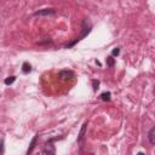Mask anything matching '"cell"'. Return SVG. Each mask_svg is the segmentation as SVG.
I'll return each mask as SVG.
<instances>
[{
	"label": "cell",
	"instance_id": "ba28073f",
	"mask_svg": "<svg viewBox=\"0 0 155 155\" xmlns=\"http://www.w3.org/2000/svg\"><path fill=\"white\" fill-rule=\"evenodd\" d=\"M101 99L102 101H109L110 99V92H104L101 94Z\"/></svg>",
	"mask_w": 155,
	"mask_h": 155
},
{
	"label": "cell",
	"instance_id": "7c38bea8",
	"mask_svg": "<svg viewBox=\"0 0 155 155\" xmlns=\"http://www.w3.org/2000/svg\"><path fill=\"white\" fill-rule=\"evenodd\" d=\"M107 63H108L109 67H113V65H114V59H113L111 57H108V58H107Z\"/></svg>",
	"mask_w": 155,
	"mask_h": 155
},
{
	"label": "cell",
	"instance_id": "30bf717a",
	"mask_svg": "<svg viewBox=\"0 0 155 155\" xmlns=\"http://www.w3.org/2000/svg\"><path fill=\"white\" fill-rule=\"evenodd\" d=\"M15 80H16V76H8V78L5 80V84H6V85H11Z\"/></svg>",
	"mask_w": 155,
	"mask_h": 155
},
{
	"label": "cell",
	"instance_id": "277c9868",
	"mask_svg": "<svg viewBox=\"0 0 155 155\" xmlns=\"http://www.w3.org/2000/svg\"><path fill=\"white\" fill-rule=\"evenodd\" d=\"M58 75H59V78L63 79V80H69V79H71V78L74 76V73H73L71 70H61Z\"/></svg>",
	"mask_w": 155,
	"mask_h": 155
},
{
	"label": "cell",
	"instance_id": "5bb4252c",
	"mask_svg": "<svg viewBox=\"0 0 155 155\" xmlns=\"http://www.w3.org/2000/svg\"><path fill=\"white\" fill-rule=\"evenodd\" d=\"M119 52H120V50L116 47L115 50H113V52H111V53H113V56H117V54H119Z\"/></svg>",
	"mask_w": 155,
	"mask_h": 155
},
{
	"label": "cell",
	"instance_id": "5b68a950",
	"mask_svg": "<svg viewBox=\"0 0 155 155\" xmlns=\"http://www.w3.org/2000/svg\"><path fill=\"white\" fill-rule=\"evenodd\" d=\"M86 128H87V122H85L79 132V136H78V143L81 144L84 142V138H85V133H86Z\"/></svg>",
	"mask_w": 155,
	"mask_h": 155
},
{
	"label": "cell",
	"instance_id": "8fae6325",
	"mask_svg": "<svg viewBox=\"0 0 155 155\" xmlns=\"http://www.w3.org/2000/svg\"><path fill=\"white\" fill-rule=\"evenodd\" d=\"M92 85H93V91H97V88L99 86V81L98 80H92Z\"/></svg>",
	"mask_w": 155,
	"mask_h": 155
},
{
	"label": "cell",
	"instance_id": "7a4b0ae2",
	"mask_svg": "<svg viewBox=\"0 0 155 155\" xmlns=\"http://www.w3.org/2000/svg\"><path fill=\"white\" fill-rule=\"evenodd\" d=\"M56 13V10L54 8H42V10H39L34 13V16H51V15H54Z\"/></svg>",
	"mask_w": 155,
	"mask_h": 155
},
{
	"label": "cell",
	"instance_id": "52a82bcc",
	"mask_svg": "<svg viewBox=\"0 0 155 155\" xmlns=\"http://www.w3.org/2000/svg\"><path fill=\"white\" fill-rule=\"evenodd\" d=\"M148 138H149V142L150 144H155V128H150L149 133H148Z\"/></svg>",
	"mask_w": 155,
	"mask_h": 155
},
{
	"label": "cell",
	"instance_id": "3957f363",
	"mask_svg": "<svg viewBox=\"0 0 155 155\" xmlns=\"http://www.w3.org/2000/svg\"><path fill=\"white\" fill-rule=\"evenodd\" d=\"M54 153H56V149L53 147V139H50L46 143V147L42 150V154H54Z\"/></svg>",
	"mask_w": 155,
	"mask_h": 155
},
{
	"label": "cell",
	"instance_id": "6da1fadb",
	"mask_svg": "<svg viewBox=\"0 0 155 155\" xmlns=\"http://www.w3.org/2000/svg\"><path fill=\"white\" fill-rule=\"evenodd\" d=\"M90 30H91V25H90V24H88V22H87V21L85 19V21L82 22V33H81V35H80V38H78V39H76L75 41H73L71 44H69V45H68V47H70V46H73V45H74L75 42H78L79 40H81V39H82L84 36H86V35H87V34L90 33Z\"/></svg>",
	"mask_w": 155,
	"mask_h": 155
},
{
	"label": "cell",
	"instance_id": "8992f818",
	"mask_svg": "<svg viewBox=\"0 0 155 155\" xmlns=\"http://www.w3.org/2000/svg\"><path fill=\"white\" fill-rule=\"evenodd\" d=\"M38 137H39V134H35L34 138L31 139V142H30V144H29V148H28V150H27V154H28V155L33 153V150H34V148H35V145H36V142H38Z\"/></svg>",
	"mask_w": 155,
	"mask_h": 155
},
{
	"label": "cell",
	"instance_id": "9c48e42d",
	"mask_svg": "<svg viewBox=\"0 0 155 155\" xmlns=\"http://www.w3.org/2000/svg\"><path fill=\"white\" fill-rule=\"evenodd\" d=\"M23 73H29L30 70H31V67H30V64H28V63H23Z\"/></svg>",
	"mask_w": 155,
	"mask_h": 155
},
{
	"label": "cell",
	"instance_id": "4fadbf2b",
	"mask_svg": "<svg viewBox=\"0 0 155 155\" xmlns=\"http://www.w3.org/2000/svg\"><path fill=\"white\" fill-rule=\"evenodd\" d=\"M0 154H4V139L0 142Z\"/></svg>",
	"mask_w": 155,
	"mask_h": 155
}]
</instances>
